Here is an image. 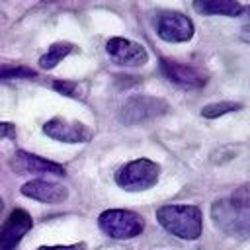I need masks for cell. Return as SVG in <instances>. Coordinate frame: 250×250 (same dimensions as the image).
Instances as JSON below:
<instances>
[{"label": "cell", "mask_w": 250, "mask_h": 250, "mask_svg": "<svg viewBox=\"0 0 250 250\" xmlns=\"http://www.w3.org/2000/svg\"><path fill=\"white\" fill-rule=\"evenodd\" d=\"M158 225L182 240H195L201 236L203 219L197 205H162L156 209Z\"/></svg>", "instance_id": "1"}, {"label": "cell", "mask_w": 250, "mask_h": 250, "mask_svg": "<svg viewBox=\"0 0 250 250\" xmlns=\"http://www.w3.org/2000/svg\"><path fill=\"white\" fill-rule=\"evenodd\" d=\"M160 166L150 158H137L123 164L115 172V184L125 191H145L156 186Z\"/></svg>", "instance_id": "2"}, {"label": "cell", "mask_w": 250, "mask_h": 250, "mask_svg": "<svg viewBox=\"0 0 250 250\" xmlns=\"http://www.w3.org/2000/svg\"><path fill=\"white\" fill-rule=\"evenodd\" d=\"M98 227L109 238L127 240L145 230V219L129 209H105L98 217Z\"/></svg>", "instance_id": "3"}, {"label": "cell", "mask_w": 250, "mask_h": 250, "mask_svg": "<svg viewBox=\"0 0 250 250\" xmlns=\"http://www.w3.org/2000/svg\"><path fill=\"white\" fill-rule=\"evenodd\" d=\"M168 111V104L154 96H133L121 107V121L125 125H137L150 121Z\"/></svg>", "instance_id": "4"}, {"label": "cell", "mask_w": 250, "mask_h": 250, "mask_svg": "<svg viewBox=\"0 0 250 250\" xmlns=\"http://www.w3.org/2000/svg\"><path fill=\"white\" fill-rule=\"evenodd\" d=\"M193 21L182 12H162L156 18V35L168 43H186L193 37Z\"/></svg>", "instance_id": "5"}, {"label": "cell", "mask_w": 250, "mask_h": 250, "mask_svg": "<svg viewBox=\"0 0 250 250\" xmlns=\"http://www.w3.org/2000/svg\"><path fill=\"white\" fill-rule=\"evenodd\" d=\"M43 133L61 143H88L92 139V131L86 123L76 119L53 117L43 125Z\"/></svg>", "instance_id": "6"}, {"label": "cell", "mask_w": 250, "mask_h": 250, "mask_svg": "<svg viewBox=\"0 0 250 250\" xmlns=\"http://www.w3.org/2000/svg\"><path fill=\"white\" fill-rule=\"evenodd\" d=\"M105 51L109 59L121 66H143L148 61L146 49L141 43L125 37H111L105 43Z\"/></svg>", "instance_id": "7"}, {"label": "cell", "mask_w": 250, "mask_h": 250, "mask_svg": "<svg viewBox=\"0 0 250 250\" xmlns=\"http://www.w3.org/2000/svg\"><path fill=\"white\" fill-rule=\"evenodd\" d=\"M33 219L25 209H14L0 225V250H14L31 230Z\"/></svg>", "instance_id": "8"}, {"label": "cell", "mask_w": 250, "mask_h": 250, "mask_svg": "<svg viewBox=\"0 0 250 250\" xmlns=\"http://www.w3.org/2000/svg\"><path fill=\"white\" fill-rule=\"evenodd\" d=\"M10 168L16 174H55V176H64V168L53 160L41 158L33 152L27 150H16L14 156L10 158Z\"/></svg>", "instance_id": "9"}, {"label": "cell", "mask_w": 250, "mask_h": 250, "mask_svg": "<svg viewBox=\"0 0 250 250\" xmlns=\"http://www.w3.org/2000/svg\"><path fill=\"white\" fill-rule=\"evenodd\" d=\"M160 68L170 82L184 88H201L207 82V74L201 68H195L172 59H160Z\"/></svg>", "instance_id": "10"}, {"label": "cell", "mask_w": 250, "mask_h": 250, "mask_svg": "<svg viewBox=\"0 0 250 250\" xmlns=\"http://www.w3.org/2000/svg\"><path fill=\"white\" fill-rule=\"evenodd\" d=\"M20 191H21V195H25L29 199H35V201H41V203H49V205L62 203L68 197V189L64 186L49 182V180H41V178L25 182Z\"/></svg>", "instance_id": "11"}, {"label": "cell", "mask_w": 250, "mask_h": 250, "mask_svg": "<svg viewBox=\"0 0 250 250\" xmlns=\"http://www.w3.org/2000/svg\"><path fill=\"white\" fill-rule=\"evenodd\" d=\"M215 223L227 232H238L242 229V215L244 209H238L230 199H221L211 209Z\"/></svg>", "instance_id": "12"}, {"label": "cell", "mask_w": 250, "mask_h": 250, "mask_svg": "<svg viewBox=\"0 0 250 250\" xmlns=\"http://www.w3.org/2000/svg\"><path fill=\"white\" fill-rule=\"evenodd\" d=\"M193 10L201 16H227L238 18L244 12V6L238 0H193Z\"/></svg>", "instance_id": "13"}, {"label": "cell", "mask_w": 250, "mask_h": 250, "mask_svg": "<svg viewBox=\"0 0 250 250\" xmlns=\"http://www.w3.org/2000/svg\"><path fill=\"white\" fill-rule=\"evenodd\" d=\"M74 49H76V45H72V43H68V41L53 43V45L47 49V53L41 55V59H39V66H41L43 70H51V68H55L66 55H70Z\"/></svg>", "instance_id": "14"}, {"label": "cell", "mask_w": 250, "mask_h": 250, "mask_svg": "<svg viewBox=\"0 0 250 250\" xmlns=\"http://www.w3.org/2000/svg\"><path fill=\"white\" fill-rule=\"evenodd\" d=\"M238 109H242V104L238 102H215V104H207L201 109V115L205 119H215V117H221V115H227Z\"/></svg>", "instance_id": "15"}, {"label": "cell", "mask_w": 250, "mask_h": 250, "mask_svg": "<svg viewBox=\"0 0 250 250\" xmlns=\"http://www.w3.org/2000/svg\"><path fill=\"white\" fill-rule=\"evenodd\" d=\"M37 72L25 64H0V80H20L33 78Z\"/></svg>", "instance_id": "16"}, {"label": "cell", "mask_w": 250, "mask_h": 250, "mask_svg": "<svg viewBox=\"0 0 250 250\" xmlns=\"http://www.w3.org/2000/svg\"><path fill=\"white\" fill-rule=\"evenodd\" d=\"M53 90H57L62 96H78V84L72 80H55Z\"/></svg>", "instance_id": "17"}, {"label": "cell", "mask_w": 250, "mask_h": 250, "mask_svg": "<svg viewBox=\"0 0 250 250\" xmlns=\"http://www.w3.org/2000/svg\"><path fill=\"white\" fill-rule=\"evenodd\" d=\"M37 250H88L86 242H76V244H55V246H39Z\"/></svg>", "instance_id": "18"}, {"label": "cell", "mask_w": 250, "mask_h": 250, "mask_svg": "<svg viewBox=\"0 0 250 250\" xmlns=\"http://www.w3.org/2000/svg\"><path fill=\"white\" fill-rule=\"evenodd\" d=\"M0 139H16V125L10 121H0Z\"/></svg>", "instance_id": "19"}, {"label": "cell", "mask_w": 250, "mask_h": 250, "mask_svg": "<svg viewBox=\"0 0 250 250\" xmlns=\"http://www.w3.org/2000/svg\"><path fill=\"white\" fill-rule=\"evenodd\" d=\"M242 16H244V31H248V33H250V4L244 8Z\"/></svg>", "instance_id": "20"}, {"label": "cell", "mask_w": 250, "mask_h": 250, "mask_svg": "<svg viewBox=\"0 0 250 250\" xmlns=\"http://www.w3.org/2000/svg\"><path fill=\"white\" fill-rule=\"evenodd\" d=\"M0 211H2V199H0Z\"/></svg>", "instance_id": "21"}]
</instances>
